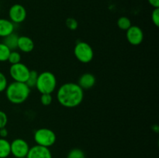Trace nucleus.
<instances>
[{
  "label": "nucleus",
  "instance_id": "obj_13",
  "mask_svg": "<svg viewBox=\"0 0 159 158\" xmlns=\"http://www.w3.org/2000/svg\"><path fill=\"white\" fill-rule=\"evenodd\" d=\"M14 31L13 23L6 19H0V37H6Z\"/></svg>",
  "mask_w": 159,
  "mask_h": 158
},
{
  "label": "nucleus",
  "instance_id": "obj_12",
  "mask_svg": "<svg viewBox=\"0 0 159 158\" xmlns=\"http://www.w3.org/2000/svg\"><path fill=\"white\" fill-rule=\"evenodd\" d=\"M96 84V77L90 73H85L82 74L79 79L78 85L82 89H90Z\"/></svg>",
  "mask_w": 159,
  "mask_h": 158
},
{
  "label": "nucleus",
  "instance_id": "obj_6",
  "mask_svg": "<svg viewBox=\"0 0 159 158\" xmlns=\"http://www.w3.org/2000/svg\"><path fill=\"white\" fill-rule=\"evenodd\" d=\"M30 72V70L29 69V68L22 63L12 64V66L9 68L11 77L15 81L26 83L29 77Z\"/></svg>",
  "mask_w": 159,
  "mask_h": 158
},
{
  "label": "nucleus",
  "instance_id": "obj_9",
  "mask_svg": "<svg viewBox=\"0 0 159 158\" xmlns=\"http://www.w3.org/2000/svg\"><path fill=\"white\" fill-rule=\"evenodd\" d=\"M127 39L132 45H139L142 43L144 33L142 29L137 26H131L127 30Z\"/></svg>",
  "mask_w": 159,
  "mask_h": 158
},
{
  "label": "nucleus",
  "instance_id": "obj_20",
  "mask_svg": "<svg viewBox=\"0 0 159 158\" xmlns=\"http://www.w3.org/2000/svg\"><path fill=\"white\" fill-rule=\"evenodd\" d=\"M20 60H21V55H20V53L15 50L11 51L9 58H8V61L11 64H15L20 63Z\"/></svg>",
  "mask_w": 159,
  "mask_h": 158
},
{
  "label": "nucleus",
  "instance_id": "obj_11",
  "mask_svg": "<svg viewBox=\"0 0 159 158\" xmlns=\"http://www.w3.org/2000/svg\"><path fill=\"white\" fill-rule=\"evenodd\" d=\"M17 48L24 53H30L34 50V42L30 37L26 36H22L19 37L18 43H17Z\"/></svg>",
  "mask_w": 159,
  "mask_h": 158
},
{
  "label": "nucleus",
  "instance_id": "obj_4",
  "mask_svg": "<svg viewBox=\"0 0 159 158\" xmlns=\"http://www.w3.org/2000/svg\"><path fill=\"white\" fill-rule=\"evenodd\" d=\"M34 140L37 145L50 147L56 142L55 133L48 128L39 129L34 133Z\"/></svg>",
  "mask_w": 159,
  "mask_h": 158
},
{
  "label": "nucleus",
  "instance_id": "obj_27",
  "mask_svg": "<svg viewBox=\"0 0 159 158\" xmlns=\"http://www.w3.org/2000/svg\"><path fill=\"white\" fill-rule=\"evenodd\" d=\"M8 136V130L6 129V127L0 129V136L1 138H6Z\"/></svg>",
  "mask_w": 159,
  "mask_h": 158
},
{
  "label": "nucleus",
  "instance_id": "obj_22",
  "mask_svg": "<svg viewBox=\"0 0 159 158\" xmlns=\"http://www.w3.org/2000/svg\"><path fill=\"white\" fill-rule=\"evenodd\" d=\"M53 99L51 94H42L41 97H40V102L45 106L51 105Z\"/></svg>",
  "mask_w": 159,
  "mask_h": 158
},
{
  "label": "nucleus",
  "instance_id": "obj_14",
  "mask_svg": "<svg viewBox=\"0 0 159 158\" xmlns=\"http://www.w3.org/2000/svg\"><path fill=\"white\" fill-rule=\"evenodd\" d=\"M19 37L16 33L9 34L7 37H4V41L3 43L9 48L10 50H14L17 48V43H18Z\"/></svg>",
  "mask_w": 159,
  "mask_h": 158
},
{
  "label": "nucleus",
  "instance_id": "obj_3",
  "mask_svg": "<svg viewBox=\"0 0 159 158\" xmlns=\"http://www.w3.org/2000/svg\"><path fill=\"white\" fill-rule=\"evenodd\" d=\"M57 79L54 74L50 71H43L38 74L36 87L41 94H51L55 90Z\"/></svg>",
  "mask_w": 159,
  "mask_h": 158
},
{
  "label": "nucleus",
  "instance_id": "obj_8",
  "mask_svg": "<svg viewBox=\"0 0 159 158\" xmlns=\"http://www.w3.org/2000/svg\"><path fill=\"white\" fill-rule=\"evenodd\" d=\"M9 16L12 23H23L26 17V9L20 4L12 5L9 10Z\"/></svg>",
  "mask_w": 159,
  "mask_h": 158
},
{
  "label": "nucleus",
  "instance_id": "obj_16",
  "mask_svg": "<svg viewBox=\"0 0 159 158\" xmlns=\"http://www.w3.org/2000/svg\"><path fill=\"white\" fill-rule=\"evenodd\" d=\"M117 26L122 30L127 31L131 26L130 20L127 16L120 17L117 20Z\"/></svg>",
  "mask_w": 159,
  "mask_h": 158
},
{
  "label": "nucleus",
  "instance_id": "obj_28",
  "mask_svg": "<svg viewBox=\"0 0 159 158\" xmlns=\"http://www.w3.org/2000/svg\"><path fill=\"white\" fill-rule=\"evenodd\" d=\"M20 158H26V157H20Z\"/></svg>",
  "mask_w": 159,
  "mask_h": 158
},
{
  "label": "nucleus",
  "instance_id": "obj_1",
  "mask_svg": "<svg viewBox=\"0 0 159 158\" xmlns=\"http://www.w3.org/2000/svg\"><path fill=\"white\" fill-rule=\"evenodd\" d=\"M83 89L78 84L65 83L60 87L57 93V99L59 103L66 108H75L83 100Z\"/></svg>",
  "mask_w": 159,
  "mask_h": 158
},
{
  "label": "nucleus",
  "instance_id": "obj_15",
  "mask_svg": "<svg viewBox=\"0 0 159 158\" xmlns=\"http://www.w3.org/2000/svg\"><path fill=\"white\" fill-rule=\"evenodd\" d=\"M10 153V143L5 138H0V158L8 157Z\"/></svg>",
  "mask_w": 159,
  "mask_h": 158
},
{
  "label": "nucleus",
  "instance_id": "obj_10",
  "mask_svg": "<svg viewBox=\"0 0 159 158\" xmlns=\"http://www.w3.org/2000/svg\"><path fill=\"white\" fill-rule=\"evenodd\" d=\"M26 158H52V154L48 147L35 145L30 148Z\"/></svg>",
  "mask_w": 159,
  "mask_h": 158
},
{
  "label": "nucleus",
  "instance_id": "obj_26",
  "mask_svg": "<svg viewBox=\"0 0 159 158\" xmlns=\"http://www.w3.org/2000/svg\"><path fill=\"white\" fill-rule=\"evenodd\" d=\"M148 2L154 9L159 8V0H148Z\"/></svg>",
  "mask_w": 159,
  "mask_h": 158
},
{
  "label": "nucleus",
  "instance_id": "obj_18",
  "mask_svg": "<svg viewBox=\"0 0 159 158\" xmlns=\"http://www.w3.org/2000/svg\"><path fill=\"white\" fill-rule=\"evenodd\" d=\"M37 77H38V74L36 71H30V72L29 77H28L27 81H26V85L30 88H34L36 86V83H37Z\"/></svg>",
  "mask_w": 159,
  "mask_h": 158
},
{
  "label": "nucleus",
  "instance_id": "obj_23",
  "mask_svg": "<svg viewBox=\"0 0 159 158\" xmlns=\"http://www.w3.org/2000/svg\"><path fill=\"white\" fill-rule=\"evenodd\" d=\"M8 86L7 78L3 73L0 72V92H2Z\"/></svg>",
  "mask_w": 159,
  "mask_h": 158
},
{
  "label": "nucleus",
  "instance_id": "obj_2",
  "mask_svg": "<svg viewBox=\"0 0 159 158\" xmlns=\"http://www.w3.org/2000/svg\"><path fill=\"white\" fill-rule=\"evenodd\" d=\"M30 88L23 82L14 81L6 89V98L12 104H21L29 97Z\"/></svg>",
  "mask_w": 159,
  "mask_h": 158
},
{
  "label": "nucleus",
  "instance_id": "obj_19",
  "mask_svg": "<svg viewBox=\"0 0 159 158\" xmlns=\"http://www.w3.org/2000/svg\"><path fill=\"white\" fill-rule=\"evenodd\" d=\"M67 158H85V155L81 149L75 148L70 150Z\"/></svg>",
  "mask_w": 159,
  "mask_h": 158
},
{
  "label": "nucleus",
  "instance_id": "obj_7",
  "mask_svg": "<svg viewBox=\"0 0 159 158\" xmlns=\"http://www.w3.org/2000/svg\"><path fill=\"white\" fill-rule=\"evenodd\" d=\"M30 148L27 142L23 139H16L10 143L11 153L16 158L26 157Z\"/></svg>",
  "mask_w": 159,
  "mask_h": 158
},
{
  "label": "nucleus",
  "instance_id": "obj_17",
  "mask_svg": "<svg viewBox=\"0 0 159 158\" xmlns=\"http://www.w3.org/2000/svg\"><path fill=\"white\" fill-rule=\"evenodd\" d=\"M11 50L6 45L3 43H0V62L8 60Z\"/></svg>",
  "mask_w": 159,
  "mask_h": 158
},
{
  "label": "nucleus",
  "instance_id": "obj_24",
  "mask_svg": "<svg viewBox=\"0 0 159 158\" xmlns=\"http://www.w3.org/2000/svg\"><path fill=\"white\" fill-rule=\"evenodd\" d=\"M152 20L155 26H159V8H155L154 10L152 11Z\"/></svg>",
  "mask_w": 159,
  "mask_h": 158
},
{
  "label": "nucleus",
  "instance_id": "obj_25",
  "mask_svg": "<svg viewBox=\"0 0 159 158\" xmlns=\"http://www.w3.org/2000/svg\"><path fill=\"white\" fill-rule=\"evenodd\" d=\"M7 122V115L6 114V112H4L3 111H1V110H0V129L6 127Z\"/></svg>",
  "mask_w": 159,
  "mask_h": 158
},
{
  "label": "nucleus",
  "instance_id": "obj_21",
  "mask_svg": "<svg viewBox=\"0 0 159 158\" xmlns=\"http://www.w3.org/2000/svg\"><path fill=\"white\" fill-rule=\"evenodd\" d=\"M65 24L66 26L71 30H75L77 29L78 26H79V23H78L77 20L75 19L72 18V17H69L65 21Z\"/></svg>",
  "mask_w": 159,
  "mask_h": 158
},
{
  "label": "nucleus",
  "instance_id": "obj_5",
  "mask_svg": "<svg viewBox=\"0 0 159 158\" xmlns=\"http://www.w3.org/2000/svg\"><path fill=\"white\" fill-rule=\"evenodd\" d=\"M74 54L76 58L84 64L89 63L94 55L92 46L85 42H79L75 45Z\"/></svg>",
  "mask_w": 159,
  "mask_h": 158
}]
</instances>
